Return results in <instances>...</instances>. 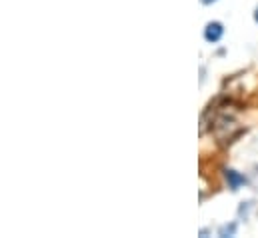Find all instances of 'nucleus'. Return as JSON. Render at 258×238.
<instances>
[{"instance_id": "nucleus-1", "label": "nucleus", "mask_w": 258, "mask_h": 238, "mask_svg": "<svg viewBox=\"0 0 258 238\" xmlns=\"http://www.w3.org/2000/svg\"><path fill=\"white\" fill-rule=\"evenodd\" d=\"M222 34H224V28L220 22H208L204 28V38L208 42H218L222 38Z\"/></svg>"}, {"instance_id": "nucleus-2", "label": "nucleus", "mask_w": 258, "mask_h": 238, "mask_svg": "<svg viewBox=\"0 0 258 238\" xmlns=\"http://www.w3.org/2000/svg\"><path fill=\"white\" fill-rule=\"evenodd\" d=\"M224 178L228 182V188H230V190H238L240 186L246 184V178H244L240 172H236V170H226V172H224Z\"/></svg>"}, {"instance_id": "nucleus-3", "label": "nucleus", "mask_w": 258, "mask_h": 238, "mask_svg": "<svg viewBox=\"0 0 258 238\" xmlns=\"http://www.w3.org/2000/svg\"><path fill=\"white\" fill-rule=\"evenodd\" d=\"M234 230H236V224H230V226L226 224V226H222V228L218 230V234H220V236H232Z\"/></svg>"}, {"instance_id": "nucleus-4", "label": "nucleus", "mask_w": 258, "mask_h": 238, "mask_svg": "<svg viewBox=\"0 0 258 238\" xmlns=\"http://www.w3.org/2000/svg\"><path fill=\"white\" fill-rule=\"evenodd\" d=\"M202 4H212V2H216V0H200Z\"/></svg>"}, {"instance_id": "nucleus-5", "label": "nucleus", "mask_w": 258, "mask_h": 238, "mask_svg": "<svg viewBox=\"0 0 258 238\" xmlns=\"http://www.w3.org/2000/svg\"><path fill=\"white\" fill-rule=\"evenodd\" d=\"M254 20L258 22V8H256V12H254Z\"/></svg>"}]
</instances>
